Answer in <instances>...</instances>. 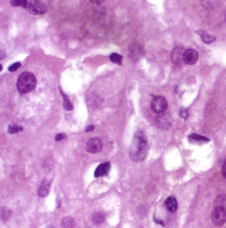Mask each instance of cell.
I'll use <instances>...</instances> for the list:
<instances>
[{
  "instance_id": "3957f363",
  "label": "cell",
  "mask_w": 226,
  "mask_h": 228,
  "mask_svg": "<svg viewBox=\"0 0 226 228\" xmlns=\"http://www.w3.org/2000/svg\"><path fill=\"white\" fill-rule=\"evenodd\" d=\"M155 123L156 126L160 130H166L169 129L172 124V118L171 114L168 112L159 114L155 117Z\"/></svg>"
},
{
  "instance_id": "9a60e30c",
  "label": "cell",
  "mask_w": 226,
  "mask_h": 228,
  "mask_svg": "<svg viewBox=\"0 0 226 228\" xmlns=\"http://www.w3.org/2000/svg\"><path fill=\"white\" fill-rule=\"evenodd\" d=\"M75 226L74 220L70 216H66L61 221L62 228H74Z\"/></svg>"
},
{
  "instance_id": "5b68a950",
  "label": "cell",
  "mask_w": 226,
  "mask_h": 228,
  "mask_svg": "<svg viewBox=\"0 0 226 228\" xmlns=\"http://www.w3.org/2000/svg\"><path fill=\"white\" fill-rule=\"evenodd\" d=\"M150 108L156 114L165 112L168 108V102L166 98L162 96H156L153 98L150 102Z\"/></svg>"
},
{
  "instance_id": "277c9868",
  "label": "cell",
  "mask_w": 226,
  "mask_h": 228,
  "mask_svg": "<svg viewBox=\"0 0 226 228\" xmlns=\"http://www.w3.org/2000/svg\"><path fill=\"white\" fill-rule=\"evenodd\" d=\"M32 15H43L47 11L46 5L40 1H27L25 8Z\"/></svg>"
},
{
  "instance_id": "4dcf8cb0",
  "label": "cell",
  "mask_w": 226,
  "mask_h": 228,
  "mask_svg": "<svg viewBox=\"0 0 226 228\" xmlns=\"http://www.w3.org/2000/svg\"><path fill=\"white\" fill-rule=\"evenodd\" d=\"M91 2L92 3H96V4H100L102 2H100V1H91Z\"/></svg>"
},
{
  "instance_id": "30bf717a",
  "label": "cell",
  "mask_w": 226,
  "mask_h": 228,
  "mask_svg": "<svg viewBox=\"0 0 226 228\" xmlns=\"http://www.w3.org/2000/svg\"><path fill=\"white\" fill-rule=\"evenodd\" d=\"M145 50L143 46L139 44L132 45L130 49V57L133 61H137L144 55Z\"/></svg>"
},
{
  "instance_id": "7a4b0ae2",
  "label": "cell",
  "mask_w": 226,
  "mask_h": 228,
  "mask_svg": "<svg viewBox=\"0 0 226 228\" xmlns=\"http://www.w3.org/2000/svg\"><path fill=\"white\" fill-rule=\"evenodd\" d=\"M36 86L37 78L34 74L30 72L21 73L17 82V88L23 94L31 92L35 88Z\"/></svg>"
},
{
  "instance_id": "2e32d148",
  "label": "cell",
  "mask_w": 226,
  "mask_h": 228,
  "mask_svg": "<svg viewBox=\"0 0 226 228\" xmlns=\"http://www.w3.org/2000/svg\"><path fill=\"white\" fill-rule=\"evenodd\" d=\"M92 220L95 225H100L102 224L104 220H105V215L101 212H96L92 215Z\"/></svg>"
},
{
  "instance_id": "9c48e42d",
  "label": "cell",
  "mask_w": 226,
  "mask_h": 228,
  "mask_svg": "<svg viewBox=\"0 0 226 228\" xmlns=\"http://www.w3.org/2000/svg\"><path fill=\"white\" fill-rule=\"evenodd\" d=\"M184 49L182 46H176L174 49L171 53L172 61L177 65L181 64L183 61V55L184 52Z\"/></svg>"
},
{
  "instance_id": "5bb4252c",
  "label": "cell",
  "mask_w": 226,
  "mask_h": 228,
  "mask_svg": "<svg viewBox=\"0 0 226 228\" xmlns=\"http://www.w3.org/2000/svg\"><path fill=\"white\" fill-rule=\"evenodd\" d=\"M198 33L199 35L201 37V39L202 41L206 43V44H210L215 41L216 38L212 35H210V34H208L204 31H198Z\"/></svg>"
},
{
  "instance_id": "ffe728a7",
  "label": "cell",
  "mask_w": 226,
  "mask_h": 228,
  "mask_svg": "<svg viewBox=\"0 0 226 228\" xmlns=\"http://www.w3.org/2000/svg\"><path fill=\"white\" fill-rule=\"evenodd\" d=\"M188 138L192 140H194V141H202V142L210 141V139L208 138L198 135V134H196V133H193V134H192V135H189Z\"/></svg>"
},
{
  "instance_id": "8fae6325",
  "label": "cell",
  "mask_w": 226,
  "mask_h": 228,
  "mask_svg": "<svg viewBox=\"0 0 226 228\" xmlns=\"http://www.w3.org/2000/svg\"><path fill=\"white\" fill-rule=\"evenodd\" d=\"M110 168H111V165H110L109 162L102 163L96 169L94 172V177L96 178H99L107 175L110 171Z\"/></svg>"
},
{
  "instance_id": "1f68e13d",
  "label": "cell",
  "mask_w": 226,
  "mask_h": 228,
  "mask_svg": "<svg viewBox=\"0 0 226 228\" xmlns=\"http://www.w3.org/2000/svg\"><path fill=\"white\" fill-rule=\"evenodd\" d=\"M225 21H226V13H225Z\"/></svg>"
},
{
  "instance_id": "83f0119b",
  "label": "cell",
  "mask_w": 226,
  "mask_h": 228,
  "mask_svg": "<svg viewBox=\"0 0 226 228\" xmlns=\"http://www.w3.org/2000/svg\"><path fill=\"white\" fill-rule=\"evenodd\" d=\"M94 129H95V127L94 125H88V127H86L85 131L86 132H90V131H94Z\"/></svg>"
},
{
  "instance_id": "f546056e",
  "label": "cell",
  "mask_w": 226,
  "mask_h": 228,
  "mask_svg": "<svg viewBox=\"0 0 226 228\" xmlns=\"http://www.w3.org/2000/svg\"><path fill=\"white\" fill-rule=\"evenodd\" d=\"M155 221H156V223H157V224H159L160 225H162L165 226L164 223H163V221H161V220H155Z\"/></svg>"
},
{
  "instance_id": "4316f807",
  "label": "cell",
  "mask_w": 226,
  "mask_h": 228,
  "mask_svg": "<svg viewBox=\"0 0 226 228\" xmlns=\"http://www.w3.org/2000/svg\"><path fill=\"white\" fill-rule=\"evenodd\" d=\"M222 174L223 178L226 180V161L224 162L222 168Z\"/></svg>"
},
{
  "instance_id": "e0dca14e",
  "label": "cell",
  "mask_w": 226,
  "mask_h": 228,
  "mask_svg": "<svg viewBox=\"0 0 226 228\" xmlns=\"http://www.w3.org/2000/svg\"><path fill=\"white\" fill-rule=\"evenodd\" d=\"M214 206L216 207H223L226 206V195L220 194L214 200Z\"/></svg>"
},
{
  "instance_id": "ac0fdd59",
  "label": "cell",
  "mask_w": 226,
  "mask_h": 228,
  "mask_svg": "<svg viewBox=\"0 0 226 228\" xmlns=\"http://www.w3.org/2000/svg\"><path fill=\"white\" fill-rule=\"evenodd\" d=\"M60 93L62 94V96L64 99V102H63V107L66 110L68 111H71L73 109V105L72 103L71 102L69 98H68V96L64 93L62 90H60Z\"/></svg>"
},
{
  "instance_id": "8992f818",
  "label": "cell",
  "mask_w": 226,
  "mask_h": 228,
  "mask_svg": "<svg viewBox=\"0 0 226 228\" xmlns=\"http://www.w3.org/2000/svg\"><path fill=\"white\" fill-rule=\"evenodd\" d=\"M213 224L217 227H221L226 222V209L223 207H216L212 214Z\"/></svg>"
},
{
  "instance_id": "f1b7e54d",
  "label": "cell",
  "mask_w": 226,
  "mask_h": 228,
  "mask_svg": "<svg viewBox=\"0 0 226 228\" xmlns=\"http://www.w3.org/2000/svg\"><path fill=\"white\" fill-rule=\"evenodd\" d=\"M5 56L6 55H5V52L2 50H0V58H1V60L3 59V58L5 57Z\"/></svg>"
},
{
  "instance_id": "d6986e66",
  "label": "cell",
  "mask_w": 226,
  "mask_h": 228,
  "mask_svg": "<svg viewBox=\"0 0 226 228\" xmlns=\"http://www.w3.org/2000/svg\"><path fill=\"white\" fill-rule=\"evenodd\" d=\"M11 216V211L8 207H2L1 208V218L3 221H8Z\"/></svg>"
},
{
  "instance_id": "484cf974",
  "label": "cell",
  "mask_w": 226,
  "mask_h": 228,
  "mask_svg": "<svg viewBox=\"0 0 226 228\" xmlns=\"http://www.w3.org/2000/svg\"><path fill=\"white\" fill-rule=\"evenodd\" d=\"M65 137H66L65 134H64V133H59V134H58V135H56L55 140H56V141H61V140L65 139Z\"/></svg>"
},
{
  "instance_id": "cb8c5ba5",
  "label": "cell",
  "mask_w": 226,
  "mask_h": 228,
  "mask_svg": "<svg viewBox=\"0 0 226 228\" xmlns=\"http://www.w3.org/2000/svg\"><path fill=\"white\" fill-rule=\"evenodd\" d=\"M180 115H181L182 118L184 119H187L189 117L188 110L186 108H182L180 110Z\"/></svg>"
},
{
  "instance_id": "d4e9b609",
  "label": "cell",
  "mask_w": 226,
  "mask_h": 228,
  "mask_svg": "<svg viewBox=\"0 0 226 228\" xmlns=\"http://www.w3.org/2000/svg\"><path fill=\"white\" fill-rule=\"evenodd\" d=\"M21 66V64L20 62H15V63L13 64L12 65H11L8 68V70L10 72H15V71H17V70H18Z\"/></svg>"
},
{
  "instance_id": "7c38bea8",
  "label": "cell",
  "mask_w": 226,
  "mask_h": 228,
  "mask_svg": "<svg viewBox=\"0 0 226 228\" xmlns=\"http://www.w3.org/2000/svg\"><path fill=\"white\" fill-rule=\"evenodd\" d=\"M50 183L49 180L44 179L41 184H40L39 190H38V195L40 197H45L47 196L50 191Z\"/></svg>"
},
{
  "instance_id": "52a82bcc",
  "label": "cell",
  "mask_w": 226,
  "mask_h": 228,
  "mask_svg": "<svg viewBox=\"0 0 226 228\" xmlns=\"http://www.w3.org/2000/svg\"><path fill=\"white\" fill-rule=\"evenodd\" d=\"M102 141L98 138H92L86 144V150L90 153H97L102 149Z\"/></svg>"
},
{
  "instance_id": "6da1fadb",
  "label": "cell",
  "mask_w": 226,
  "mask_h": 228,
  "mask_svg": "<svg viewBox=\"0 0 226 228\" xmlns=\"http://www.w3.org/2000/svg\"><path fill=\"white\" fill-rule=\"evenodd\" d=\"M149 150L147 136L143 131H137L134 134L131 147L129 156L132 161L141 162L145 159Z\"/></svg>"
},
{
  "instance_id": "ba28073f",
  "label": "cell",
  "mask_w": 226,
  "mask_h": 228,
  "mask_svg": "<svg viewBox=\"0 0 226 228\" xmlns=\"http://www.w3.org/2000/svg\"><path fill=\"white\" fill-rule=\"evenodd\" d=\"M198 59V53L196 50L192 49H189L184 51L183 55V61L184 62L189 64V65H192L194 64Z\"/></svg>"
},
{
  "instance_id": "4fadbf2b",
  "label": "cell",
  "mask_w": 226,
  "mask_h": 228,
  "mask_svg": "<svg viewBox=\"0 0 226 228\" xmlns=\"http://www.w3.org/2000/svg\"><path fill=\"white\" fill-rule=\"evenodd\" d=\"M165 206L171 212H175L178 208V202L176 198L173 196H170L165 201Z\"/></svg>"
},
{
  "instance_id": "44dd1931",
  "label": "cell",
  "mask_w": 226,
  "mask_h": 228,
  "mask_svg": "<svg viewBox=\"0 0 226 228\" xmlns=\"http://www.w3.org/2000/svg\"><path fill=\"white\" fill-rule=\"evenodd\" d=\"M23 131V127L20 125H16V124H11L8 126V131L10 134H14L17 133L19 131Z\"/></svg>"
},
{
  "instance_id": "603a6c76",
  "label": "cell",
  "mask_w": 226,
  "mask_h": 228,
  "mask_svg": "<svg viewBox=\"0 0 226 228\" xmlns=\"http://www.w3.org/2000/svg\"><path fill=\"white\" fill-rule=\"evenodd\" d=\"M27 0H12L10 4L13 7H22L25 9Z\"/></svg>"
},
{
  "instance_id": "7402d4cb",
  "label": "cell",
  "mask_w": 226,
  "mask_h": 228,
  "mask_svg": "<svg viewBox=\"0 0 226 228\" xmlns=\"http://www.w3.org/2000/svg\"><path fill=\"white\" fill-rule=\"evenodd\" d=\"M110 60H111L112 62L116 63L119 64V65H121V62H122V60H123V56L117 54V53H112L109 56Z\"/></svg>"
}]
</instances>
